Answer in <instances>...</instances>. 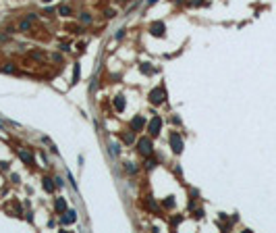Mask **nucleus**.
<instances>
[{
	"mask_svg": "<svg viewBox=\"0 0 276 233\" xmlns=\"http://www.w3.org/2000/svg\"><path fill=\"white\" fill-rule=\"evenodd\" d=\"M164 100H166V90H164V88H154V90L149 92V102H152L154 106L162 104Z\"/></svg>",
	"mask_w": 276,
	"mask_h": 233,
	"instance_id": "nucleus-1",
	"label": "nucleus"
},
{
	"mask_svg": "<svg viewBox=\"0 0 276 233\" xmlns=\"http://www.w3.org/2000/svg\"><path fill=\"white\" fill-rule=\"evenodd\" d=\"M183 146H185L183 138H181L177 131H172V133H170V148H172V152H175V154H181V152H183Z\"/></svg>",
	"mask_w": 276,
	"mask_h": 233,
	"instance_id": "nucleus-2",
	"label": "nucleus"
},
{
	"mask_svg": "<svg viewBox=\"0 0 276 233\" xmlns=\"http://www.w3.org/2000/svg\"><path fill=\"white\" fill-rule=\"evenodd\" d=\"M137 150L143 154V156H149L152 152H154V146H152V140H147V138H141L137 141Z\"/></svg>",
	"mask_w": 276,
	"mask_h": 233,
	"instance_id": "nucleus-3",
	"label": "nucleus"
},
{
	"mask_svg": "<svg viewBox=\"0 0 276 233\" xmlns=\"http://www.w3.org/2000/svg\"><path fill=\"white\" fill-rule=\"evenodd\" d=\"M160 127H162V117H152V121L147 123V131L152 133V135H158L160 133Z\"/></svg>",
	"mask_w": 276,
	"mask_h": 233,
	"instance_id": "nucleus-4",
	"label": "nucleus"
},
{
	"mask_svg": "<svg viewBox=\"0 0 276 233\" xmlns=\"http://www.w3.org/2000/svg\"><path fill=\"white\" fill-rule=\"evenodd\" d=\"M164 31H166V25H164L162 21H156V23H152V27H149V33L156 36V38H162Z\"/></svg>",
	"mask_w": 276,
	"mask_h": 233,
	"instance_id": "nucleus-5",
	"label": "nucleus"
},
{
	"mask_svg": "<svg viewBox=\"0 0 276 233\" xmlns=\"http://www.w3.org/2000/svg\"><path fill=\"white\" fill-rule=\"evenodd\" d=\"M17 154H19V158H21L25 165H33V154H31L29 150H25V148H19V152H17Z\"/></svg>",
	"mask_w": 276,
	"mask_h": 233,
	"instance_id": "nucleus-6",
	"label": "nucleus"
},
{
	"mask_svg": "<svg viewBox=\"0 0 276 233\" xmlns=\"http://www.w3.org/2000/svg\"><path fill=\"white\" fill-rule=\"evenodd\" d=\"M54 208H56L58 214H64V212H67V200H64V198H56V200H54Z\"/></svg>",
	"mask_w": 276,
	"mask_h": 233,
	"instance_id": "nucleus-7",
	"label": "nucleus"
},
{
	"mask_svg": "<svg viewBox=\"0 0 276 233\" xmlns=\"http://www.w3.org/2000/svg\"><path fill=\"white\" fill-rule=\"evenodd\" d=\"M0 73H6V75H13V73H17V67H15V63H2V65H0Z\"/></svg>",
	"mask_w": 276,
	"mask_h": 233,
	"instance_id": "nucleus-8",
	"label": "nucleus"
},
{
	"mask_svg": "<svg viewBox=\"0 0 276 233\" xmlns=\"http://www.w3.org/2000/svg\"><path fill=\"white\" fill-rule=\"evenodd\" d=\"M75 221H77V212H75V210H69L67 217L62 214V225H71V223H75Z\"/></svg>",
	"mask_w": 276,
	"mask_h": 233,
	"instance_id": "nucleus-9",
	"label": "nucleus"
},
{
	"mask_svg": "<svg viewBox=\"0 0 276 233\" xmlns=\"http://www.w3.org/2000/svg\"><path fill=\"white\" fill-rule=\"evenodd\" d=\"M143 125H145L143 117H135V119L131 121V127H133V131H141V129H143Z\"/></svg>",
	"mask_w": 276,
	"mask_h": 233,
	"instance_id": "nucleus-10",
	"label": "nucleus"
},
{
	"mask_svg": "<svg viewBox=\"0 0 276 233\" xmlns=\"http://www.w3.org/2000/svg\"><path fill=\"white\" fill-rule=\"evenodd\" d=\"M114 108H116L118 112L125 110V98H123V96H116V98H114Z\"/></svg>",
	"mask_w": 276,
	"mask_h": 233,
	"instance_id": "nucleus-11",
	"label": "nucleus"
},
{
	"mask_svg": "<svg viewBox=\"0 0 276 233\" xmlns=\"http://www.w3.org/2000/svg\"><path fill=\"white\" fill-rule=\"evenodd\" d=\"M29 56L33 58V60H40V63H44V60H48V56L44 54V52H38V50H33V52H29Z\"/></svg>",
	"mask_w": 276,
	"mask_h": 233,
	"instance_id": "nucleus-12",
	"label": "nucleus"
},
{
	"mask_svg": "<svg viewBox=\"0 0 276 233\" xmlns=\"http://www.w3.org/2000/svg\"><path fill=\"white\" fill-rule=\"evenodd\" d=\"M156 165H158V162H156V158H152V154H149V156H145V162H143V167H145V169H154Z\"/></svg>",
	"mask_w": 276,
	"mask_h": 233,
	"instance_id": "nucleus-13",
	"label": "nucleus"
},
{
	"mask_svg": "<svg viewBox=\"0 0 276 233\" xmlns=\"http://www.w3.org/2000/svg\"><path fill=\"white\" fill-rule=\"evenodd\" d=\"M42 181H44V189H46V191H54V185H56V183H52V179L44 177Z\"/></svg>",
	"mask_w": 276,
	"mask_h": 233,
	"instance_id": "nucleus-14",
	"label": "nucleus"
},
{
	"mask_svg": "<svg viewBox=\"0 0 276 233\" xmlns=\"http://www.w3.org/2000/svg\"><path fill=\"white\" fill-rule=\"evenodd\" d=\"M31 23H33V21H29V19H27V21H21V23H19V29H21V31H29V29H31Z\"/></svg>",
	"mask_w": 276,
	"mask_h": 233,
	"instance_id": "nucleus-15",
	"label": "nucleus"
},
{
	"mask_svg": "<svg viewBox=\"0 0 276 233\" xmlns=\"http://www.w3.org/2000/svg\"><path fill=\"white\" fill-rule=\"evenodd\" d=\"M58 13H60L62 17H69L73 10H71V6H64V4H62V6H58Z\"/></svg>",
	"mask_w": 276,
	"mask_h": 233,
	"instance_id": "nucleus-16",
	"label": "nucleus"
},
{
	"mask_svg": "<svg viewBox=\"0 0 276 233\" xmlns=\"http://www.w3.org/2000/svg\"><path fill=\"white\" fill-rule=\"evenodd\" d=\"M125 169H127L131 175H135V173H137V165H135V162H125Z\"/></svg>",
	"mask_w": 276,
	"mask_h": 233,
	"instance_id": "nucleus-17",
	"label": "nucleus"
},
{
	"mask_svg": "<svg viewBox=\"0 0 276 233\" xmlns=\"http://www.w3.org/2000/svg\"><path fill=\"white\" fill-rule=\"evenodd\" d=\"M145 206H147L149 210H158V206H156V202H154V198H147V200H145Z\"/></svg>",
	"mask_w": 276,
	"mask_h": 233,
	"instance_id": "nucleus-18",
	"label": "nucleus"
},
{
	"mask_svg": "<svg viewBox=\"0 0 276 233\" xmlns=\"http://www.w3.org/2000/svg\"><path fill=\"white\" fill-rule=\"evenodd\" d=\"M77 81H79V65L73 67V83H77Z\"/></svg>",
	"mask_w": 276,
	"mask_h": 233,
	"instance_id": "nucleus-19",
	"label": "nucleus"
},
{
	"mask_svg": "<svg viewBox=\"0 0 276 233\" xmlns=\"http://www.w3.org/2000/svg\"><path fill=\"white\" fill-rule=\"evenodd\" d=\"M110 152H112L114 156H118V154H121V146H118V144H110Z\"/></svg>",
	"mask_w": 276,
	"mask_h": 233,
	"instance_id": "nucleus-20",
	"label": "nucleus"
},
{
	"mask_svg": "<svg viewBox=\"0 0 276 233\" xmlns=\"http://www.w3.org/2000/svg\"><path fill=\"white\" fill-rule=\"evenodd\" d=\"M141 71H143V73H147V75H149V73H154V69L149 67V63H143V65H141Z\"/></svg>",
	"mask_w": 276,
	"mask_h": 233,
	"instance_id": "nucleus-21",
	"label": "nucleus"
},
{
	"mask_svg": "<svg viewBox=\"0 0 276 233\" xmlns=\"http://www.w3.org/2000/svg\"><path fill=\"white\" fill-rule=\"evenodd\" d=\"M79 19H81L83 23H90V21H92V15H90V13H81V17H79Z\"/></svg>",
	"mask_w": 276,
	"mask_h": 233,
	"instance_id": "nucleus-22",
	"label": "nucleus"
},
{
	"mask_svg": "<svg viewBox=\"0 0 276 233\" xmlns=\"http://www.w3.org/2000/svg\"><path fill=\"white\" fill-rule=\"evenodd\" d=\"M164 206H166V208H172V206H175V200H172V196H170V198H166Z\"/></svg>",
	"mask_w": 276,
	"mask_h": 233,
	"instance_id": "nucleus-23",
	"label": "nucleus"
},
{
	"mask_svg": "<svg viewBox=\"0 0 276 233\" xmlns=\"http://www.w3.org/2000/svg\"><path fill=\"white\" fill-rule=\"evenodd\" d=\"M133 140H135L133 133H127V135H125V141H127V144H133Z\"/></svg>",
	"mask_w": 276,
	"mask_h": 233,
	"instance_id": "nucleus-24",
	"label": "nucleus"
},
{
	"mask_svg": "<svg viewBox=\"0 0 276 233\" xmlns=\"http://www.w3.org/2000/svg\"><path fill=\"white\" fill-rule=\"evenodd\" d=\"M123 36H125V29H118V31H116V40H121Z\"/></svg>",
	"mask_w": 276,
	"mask_h": 233,
	"instance_id": "nucleus-25",
	"label": "nucleus"
},
{
	"mask_svg": "<svg viewBox=\"0 0 276 233\" xmlns=\"http://www.w3.org/2000/svg\"><path fill=\"white\" fill-rule=\"evenodd\" d=\"M114 15H116V13H114V10H106V17H108V19H112V17H114Z\"/></svg>",
	"mask_w": 276,
	"mask_h": 233,
	"instance_id": "nucleus-26",
	"label": "nucleus"
},
{
	"mask_svg": "<svg viewBox=\"0 0 276 233\" xmlns=\"http://www.w3.org/2000/svg\"><path fill=\"white\" fill-rule=\"evenodd\" d=\"M0 169H2V171H6V169H8V162H0Z\"/></svg>",
	"mask_w": 276,
	"mask_h": 233,
	"instance_id": "nucleus-27",
	"label": "nucleus"
},
{
	"mask_svg": "<svg viewBox=\"0 0 276 233\" xmlns=\"http://www.w3.org/2000/svg\"><path fill=\"white\" fill-rule=\"evenodd\" d=\"M156 2H158V0H147V6H154Z\"/></svg>",
	"mask_w": 276,
	"mask_h": 233,
	"instance_id": "nucleus-28",
	"label": "nucleus"
},
{
	"mask_svg": "<svg viewBox=\"0 0 276 233\" xmlns=\"http://www.w3.org/2000/svg\"><path fill=\"white\" fill-rule=\"evenodd\" d=\"M0 131H4V127H2V125H0Z\"/></svg>",
	"mask_w": 276,
	"mask_h": 233,
	"instance_id": "nucleus-29",
	"label": "nucleus"
}]
</instances>
